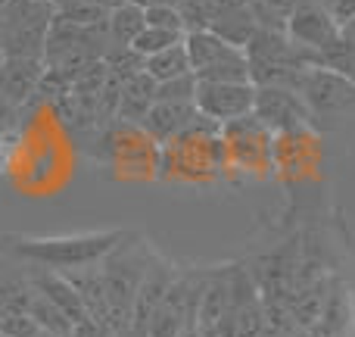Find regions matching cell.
I'll return each mask as SVG.
<instances>
[{
    "mask_svg": "<svg viewBox=\"0 0 355 337\" xmlns=\"http://www.w3.org/2000/svg\"><path fill=\"white\" fill-rule=\"evenodd\" d=\"M150 259H153V253H150L141 240L125 234L116 250H110L97 263L103 288H106V300H110V328L116 334L128 331L131 309H135V294H137V288H141V278H144V272H147Z\"/></svg>",
    "mask_w": 355,
    "mask_h": 337,
    "instance_id": "6da1fadb",
    "label": "cell"
},
{
    "mask_svg": "<svg viewBox=\"0 0 355 337\" xmlns=\"http://www.w3.org/2000/svg\"><path fill=\"white\" fill-rule=\"evenodd\" d=\"M125 231H91V234H69V238H12L10 250L28 263L47 265L53 272L85 269L97 265L110 250H116Z\"/></svg>",
    "mask_w": 355,
    "mask_h": 337,
    "instance_id": "7a4b0ae2",
    "label": "cell"
},
{
    "mask_svg": "<svg viewBox=\"0 0 355 337\" xmlns=\"http://www.w3.org/2000/svg\"><path fill=\"white\" fill-rule=\"evenodd\" d=\"M112 41L106 25L100 28H85V25H72L62 22V19H53L47 28V41H44V66L53 69V72L72 75L78 72L87 63H97L110 54Z\"/></svg>",
    "mask_w": 355,
    "mask_h": 337,
    "instance_id": "3957f363",
    "label": "cell"
},
{
    "mask_svg": "<svg viewBox=\"0 0 355 337\" xmlns=\"http://www.w3.org/2000/svg\"><path fill=\"white\" fill-rule=\"evenodd\" d=\"M50 22H53L50 0H10L0 16V56L41 60Z\"/></svg>",
    "mask_w": 355,
    "mask_h": 337,
    "instance_id": "277c9868",
    "label": "cell"
},
{
    "mask_svg": "<svg viewBox=\"0 0 355 337\" xmlns=\"http://www.w3.org/2000/svg\"><path fill=\"white\" fill-rule=\"evenodd\" d=\"M184 47L196 81H250L246 50L221 41L215 31H187Z\"/></svg>",
    "mask_w": 355,
    "mask_h": 337,
    "instance_id": "5b68a950",
    "label": "cell"
},
{
    "mask_svg": "<svg viewBox=\"0 0 355 337\" xmlns=\"http://www.w3.org/2000/svg\"><path fill=\"white\" fill-rule=\"evenodd\" d=\"M221 144L227 166L250 175H265L271 169V131L259 122L256 113L221 125Z\"/></svg>",
    "mask_w": 355,
    "mask_h": 337,
    "instance_id": "8992f818",
    "label": "cell"
},
{
    "mask_svg": "<svg viewBox=\"0 0 355 337\" xmlns=\"http://www.w3.org/2000/svg\"><path fill=\"white\" fill-rule=\"evenodd\" d=\"M296 91L302 94L312 116H340L355 110V79L331 66H309Z\"/></svg>",
    "mask_w": 355,
    "mask_h": 337,
    "instance_id": "52a82bcc",
    "label": "cell"
},
{
    "mask_svg": "<svg viewBox=\"0 0 355 337\" xmlns=\"http://www.w3.org/2000/svg\"><path fill=\"white\" fill-rule=\"evenodd\" d=\"M287 38L293 44H300V47L324 56L327 50L340 44L343 28H340L337 19L331 16L327 3H318V0H296L287 13Z\"/></svg>",
    "mask_w": 355,
    "mask_h": 337,
    "instance_id": "ba28073f",
    "label": "cell"
},
{
    "mask_svg": "<svg viewBox=\"0 0 355 337\" xmlns=\"http://www.w3.org/2000/svg\"><path fill=\"white\" fill-rule=\"evenodd\" d=\"M252 113L259 116V122L271 131V135H296L302 129H312V110L306 106L300 91L293 88H256V104Z\"/></svg>",
    "mask_w": 355,
    "mask_h": 337,
    "instance_id": "9c48e42d",
    "label": "cell"
},
{
    "mask_svg": "<svg viewBox=\"0 0 355 337\" xmlns=\"http://www.w3.org/2000/svg\"><path fill=\"white\" fill-rule=\"evenodd\" d=\"M252 104H256V85L252 81H196V113H202L218 125H227L252 113Z\"/></svg>",
    "mask_w": 355,
    "mask_h": 337,
    "instance_id": "30bf717a",
    "label": "cell"
},
{
    "mask_svg": "<svg viewBox=\"0 0 355 337\" xmlns=\"http://www.w3.org/2000/svg\"><path fill=\"white\" fill-rule=\"evenodd\" d=\"M44 69V60L35 56H0V97L22 110L31 97H37Z\"/></svg>",
    "mask_w": 355,
    "mask_h": 337,
    "instance_id": "8fae6325",
    "label": "cell"
},
{
    "mask_svg": "<svg viewBox=\"0 0 355 337\" xmlns=\"http://www.w3.org/2000/svg\"><path fill=\"white\" fill-rule=\"evenodd\" d=\"M209 272H175L172 284H168L166 297H162L159 309L181 325V331H196V309H200V297L206 288Z\"/></svg>",
    "mask_w": 355,
    "mask_h": 337,
    "instance_id": "7c38bea8",
    "label": "cell"
},
{
    "mask_svg": "<svg viewBox=\"0 0 355 337\" xmlns=\"http://www.w3.org/2000/svg\"><path fill=\"white\" fill-rule=\"evenodd\" d=\"M193 116H196L193 104H166V100H156L147 110V116H144L141 129L153 144L166 147V144H172L175 138H181L190 129Z\"/></svg>",
    "mask_w": 355,
    "mask_h": 337,
    "instance_id": "4fadbf2b",
    "label": "cell"
},
{
    "mask_svg": "<svg viewBox=\"0 0 355 337\" xmlns=\"http://www.w3.org/2000/svg\"><path fill=\"white\" fill-rule=\"evenodd\" d=\"M31 288L37 290V294H44L50 303H53L56 309H60L62 315H66L72 325H78L81 319H87V313H85V303H81V297H78V290L72 288V281H69L62 272H53V269H44V272H37L35 278H31Z\"/></svg>",
    "mask_w": 355,
    "mask_h": 337,
    "instance_id": "5bb4252c",
    "label": "cell"
},
{
    "mask_svg": "<svg viewBox=\"0 0 355 337\" xmlns=\"http://www.w3.org/2000/svg\"><path fill=\"white\" fill-rule=\"evenodd\" d=\"M231 309V269L209 272L206 288L196 309V328H215Z\"/></svg>",
    "mask_w": 355,
    "mask_h": 337,
    "instance_id": "9a60e30c",
    "label": "cell"
},
{
    "mask_svg": "<svg viewBox=\"0 0 355 337\" xmlns=\"http://www.w3.org/2000/svg\"><path fill=\"white\" fill-rule=\"evenodd\" d=\"M62 275L72 281V288L78 290L81 303H85V313L87 319L94 322H103L110 325V300H106V288H103V278H100L97 265H85V269H69Z\"/></svg>",
    "mask_w": 355,
    "mask_h": 337,
    "instance_id": "2e32d148",
    "label": "cell"
},
{
    "mask_svg": "<svg viewBox=\"0 0 355 337\" xmlns=\"http://www.w3.org/2000/svg\"><path fill=\"white\" fill-rule=\"evenodd\" d=\"M156 104V81L147 72L135 75L131 81H125L119 91V113L116 119L125 125H141L147 110Z\"/></svg>",
    "mask_w": 355,
    "mask_h": 337,
    "instance_id": "e0dca14e",
    "label": "cell"
},
{
    "mask_svg": "<svg viewBox=\"0 0 355 337\" xmlns=\"http://www.w3.org/2000/svg\"><path fill=\"white\" fill-rule=\"evenodd\" d=\"M209 31L221 38V41L234 44V47H246L252 35L259 31V19L250 6H234V10H218L209 25Z\"/></svg>",
    "mask_w": 355,
    "mask_h": 337,
    "instance_id": "ac0fdd59",
    "label": "cell"
},
{
    "mask_svg": "<svg viewBox=\"0 0 355 337\" xmlns=\"http://www.w3.org/2000/svg\"><path fill=\"white\" fill-rule=\"evenodd\" d=\"M147 28V16H144V6L135 3V0H125L122 6L110 10V19H106V31H110V41L116 47H131L141 31Z\"/></svg>",
    "mask_w": 355,
    "mask_h": 337,
    "instance_id": "d6986e66",
    "label": "cell"
},
{
    "mask_svg": "<svg viewBox=\"0 0 355 337\" xmlns=\"http://www.w3.org/2000/svg\"><path fill=\"white\" fill-rule=\"evenodd\" d=\"M144 72L159 85V81L178 79V75H187L190 72V60H187V47L181 44H172V47L159 50L153 56H144Z\"/></svg>",
    "mask_w": 355,
    "mask_h": 337,
    "instance_id": "ffe728a7",
    "label": "cell"
},
{
    "mask_svg": "<svg viewBox=\"0 0 355 337\" xmlns=\"http://www.w3.org/2000/svg\"><path fill=\"white\" fill-rule=\"evenodd\" d=\"M31 288V284H28ZM28 315L35 319L37 331H53V334H72V322L66 319V315L60 313V309L53 306V303L47 300L44 294H37L35 288H31V300H28Z\"/></svg>",
    "mask_w": 355,
    "mask_h": 337,
    "instance_id": "44dd1931",
    "label": "cell"
},
{
    "mask_svg": "<svg viewBox=\"0 0 355 337\" xmlns=\"http://www.w3.org/2000/svg\"><path fill=\"white\" fill-rule=\"evenodd\" d=\"M106 69H110V81H116V85H125V81H131L135 75L144 72V56L135 54L131 47H116L112 44L110 54L103 56Z\"/></svg>",
    "mask_w": 355,
    "mask_h": 337,
    "instance_id": "7402d4cb",
    "label": "cell"
},
{
    "mask_svg": "<svg viewBox=\"0 0 355 337\" xmlns=\"http://www.w3.org/2000/svg\"><path fill=\"white\" fill-rule=\"evenodd\" d=\"M184 35L181 31H168V28H153V25H147V28L141 31V35L131 41V50L141 56H153L159 54V50L172 47V44H181Z\"/></svg>",
    "mask_w": 355,
    "mask_h": 337,
    "instance_id": "603a6c76",
    "label": "cell"
},
{
    "mask_svg": "<svg viewBox=\"0 0 355 337\" xmlns=\"http://www.w3.org/2000/svg\"><path fill=\"white\" fill-rule=\"evenodd\" d=\"M178 13L184 19V31H206L218 6L212 0H178Z\"/></svg>",
    "mask_w": 355,
    "mask_h": 337,
    "instance_id": "cb8c5ba5",
    "label": "cell"
},
{
    "mask_svg": "<svg viewBox=\"0 0 355 337\" xmlns=\"http://www.w3.org/2000/svg\"><path fill=\"white\" fill-rule=\"evenodd\" d=\"M193 97H196V75L193 72L156 85V100H166V104H193Z\"/></svg>",
    "mask_w": 355,
    "mask_h": 337,
    "instance_id": "d4e9b609",
    "label": "cell"
},
{
    "mask_svg": "<svg viewBox=\"0 0 355 337\" xmlns=\"http://www.w3.org/2000/svg\"><path fill=\"white\" fill-rule=\"evenodd\" d=\"M28 300H31V288H28V284H22V281L0 284V315L28 313Z\"/></svg>",
    "mask_w": 355,
    "mask_h": 337,
    "instance_id": "484cf974",
    "label": "cell"
},
{
    "mask_svg": "<svg viewBox=\"0 0 355 337\" xmlns=\"http://www.w3.org/2000/svg\"><path fill=\"white\" fill-rule=\"evenodd\" d=\"M144 16H147V25H153V28H168V31H181V35H187L178 6H166V3L144 6Z\"/></svg>",
    "mask_w": 355,
    "mask_h": 337,
    "instance_id": "4316f807",
    "label": "cell"
},
{
    "mask_svg": "<svg viewBox=\"0 0 355 337\" xmlns=\"http://www.w3.org/2000/svg\"><path fill=\"white\" fill-rule=\"evenodd\" d=\"M0 337H37V325L28 313L0 315Z\"/></svg>",
    "mask_w": 355,
    "mask_h": 337,
    "instance_id": "83f0119b",
    "label": "cell"
},
{
    "mask_svg": "<svg viewBox=\"0 0 355 337\" xmlns=\"http://www.w3.org/2000/svg\"><path fill=\"white\" fill-rule=\"evenodd\" d=\"M72 337H119V334L110 325H103V322L81 319L78 325H72Z\"/></svg>",
    "mask_w": 355,
    "mask_h": 337,
    "instance_id": "f1b7e54d",
    "label": "cell"
},
{
    "mask_svg": "<svg viewBox=\"0 0 355 337\" xmlns=\"http://www.w3.org/2000/svg\"><path fill=\"white\" fill-rule=\"evenodd\" d=\"M327 10L337 19L340 28H346L349 22H355V0H327Z\"/></svg>",
    "mask_w": 355,
    "mask_h": 337,
    "instance_id": "f546056e",
    "label": "cell"
},
{
    "mask_svg": "<svg viewBox=\"0 0 355 337\" xmlns=\"http://www.w3.org/2000/svg\"><path fill=\"white\" fill-rule=\"evenodd\" d=\"M16 119H19V106H12L10 100L0 97V141H3L6 135H12V129H16Z\"/></svg>",
    "mask_w": 355,
    "mask_h": 337,
    "instance_id": "4dcf8cb0",
    "label": "cell"
},
{
    "mask_svg": "<svg viewBox=\"0 0 355 337\" xmlns=\"http://www.w3.org/2000/svg\"><path fill=\"white\" fill-rule=\"evenodd\" d=\"M141 6H156V3H166V6H178V0H135Z\"/></svg>",
    "mask_w": 355,
    "mask_h": 337,
    "instance_id": "1f68e13d",
    "label": "cell"
},
{
    "mask_svg": "<svg viewBox=\"0 0 355 337\" xmlns=\"http://www.w3.org/2000/svg\"><path fill=\"white\" fill-rule=\"evenodd\" d=\"M37 337H72V334H53V331H37Z\"/></svg>",
    "mask_w": 355,
    "mask_h": 337,
    "instance_id": "d6a6232c",
    "label": "cell"
}]
</instances>
